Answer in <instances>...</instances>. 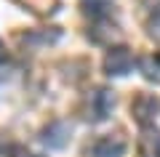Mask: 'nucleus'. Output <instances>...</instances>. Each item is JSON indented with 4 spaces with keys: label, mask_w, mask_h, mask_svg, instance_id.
I'll list each match as a JSON object with an SVG mask.
<instances>
[{
    "label": "nucleus",
    "mask_w": 160,
    "mask_h": 157,
    "mask_svg": "<svg viewBox=\"0 0 160 157\" xmlns=\"http://www.w3.org/2000/svg\"><path fill=\"white\" fill-rule=\"evenodd\" d=\"M104 67H107L109 75H128L133 67V53L128 48H112L107 61H104Z\"/></svg>",
    "instance_id": "1"
},
{
    "label": "nucleus",
    "mask_w": 160,
    "mask_h": 157,
    "mask_svg": "<svg viewBox=\"0 0 160 157\" xmlns=\"http://www.w3.org/2000/svg\"><path fill=\"white\" fill-rule=\"evenodd\" d=\"M123 152H126V141L123 139H118V136H104V139H99L93 144L91 155L93 157H123Z\"/></svg>",
    "instance_id": "2"
},
{
    "label": "nucleus",
    "mask_w": 160,
    "mask_h": 157,
    "mask_svg": "<svg viewBox=\"0 0 160 157\" xmlns=\"http://www.w3.org/2000/svg\"><path fill=\"white\" fill-rule=\"evenodd\" d=\"M155 112H158V101H155L152 96H139V99H136V104H133V115H136L142 123L149 120Z\"/></svg>",
    "instance_id": "3"
},
{
    "label": "nucleus",
    "mask_w": 160,
    "mask_h": 157,
    "mask_svg": "<svg viewBox=\"0 0 160 157\" xmlns=\"http://www.w3.org/2000/svg\"><path fill=\"white\" fill-rule=\"evenodd\" d=\"M142 72L147 80L160 83V53H149V56L142 59Z\"/></svg>",
    "instance_id": "4"
},
{
    "label": "nucleus",
    "mask_w": 160,
    "mask_h": 157,
    "mask_svg": "<svg viewBox=\"0 0 160 157\" xmlns=\"http://www.w3.org/2000/svg\"><path fill=\"white\" fill-rule=\"evenodd\" d=\"M83 6H86V11L91 13L93 19H102V16H107V11L112 8V0H86Z\"/></svg>",
    "instance_id": "5"
},
{
    "label": "nucleus",
    "mask_w": 160,
    "mask_h": 157,
    "mask_svg": "<svg viewBox=\"0 0 160 157\" xmlns=\"http://www.w3.org/2000/svg\"><path fill=\"white\" fill-rule=\"evenodd\" d=\"M142 144L149 146V155L147 157H160V133H158V130H144Z\"/></svg>",
    "instance_id": "6"
},
{
    "label": "nucleus",
    "mask_w": 160,
    "mask_h": 157,
    "mask_svg": "<svg viewBox=\"0 0 160 157\" xmlns=\"http://www.w3.org/2000/svg\"><path fill=\"white\" fill-rule=\"evenodd\" d=\"M0 61H6V51H3V45H0Z\"/></svg>",
    "instance_id": "7"
}]
</instances>
